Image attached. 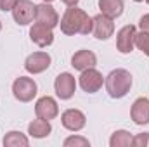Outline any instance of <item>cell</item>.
<instances>
[{
  "instance_id": "obj_8",
  "label": "cell",
  "mask_w": 149,
  "mask_h": 147,
  "mask_svg": "<svg viewBox=\"0 0 149 147\" xmlns=\"http://www.w3.org/2000/svg\"><path fill=\"white\" fill-rule=\"evenodd\" d=\"M135 26L132 24H127L123 26L118 35H116V49L121 52V54H130L135 47Z\"/></svg>"
},
{
  "instance_id": "obj_25",
  "label": "cell",
  "mask_w": 149,
  "mask_h": 147,
  "mask_svg": "<svg viewBox=\"0 0 149 147\" xmlns=\"http://www.w3.org/2000/svg\"><path fill=\"white\" fill-rule=\"evenodd\" d=\"M61 2H63V3H66L68 7H71V5H76L80 0H61Z\"/></svg>"
},
{
  "instance_id": "obj_18",
  "label": "cell",
  "mask_w": 149,
  "mask_h": 147,
  "mask_svg": "<svg viewBox=\"0 0 149 147\" xmlns=\"http://www.w3.org/2000/svg\"><path fill=\"white\" fill-rule=\"evenodd\" d=\"M30 144L28 137L23 135L21 132H9L5 137H3V146L5 147H26Z\"/></svg>"
},
{
  "instance_id": "obj_2",
  "label": "cell",
  "mask_w": 149,
  "mask_h": 147,
  "mask_svg": "<svg viewBox=\"0 0 149 147\" xmlns=\"http://www.w3.org/2000/svg\"><path fill=\"white\" fill-rule=\"evenodd\" d=\"M132 74L127 69H114L106 76V90L113 99H121L130 92Z\"/></svg>"
},
{
  "instance_id": "obj_9",
  "label": "cell",
  "mask_w": 149,
  "mask_h": 147,
  "mask_svg": "<svg viewBox=\"0 0 149 147\" xmlns=\"http://www.w3.org/2000/svg\"><path fill=\"white\" fill-rule=\"evenodd\" d=\"M49 66H50V55L47 52H35V54L28 55L24 61L26 71L31 74L43 73L45 69H49Z\"/></svg>"
},
{
  "instance_id": "obj_17",
  "label": "cell",
  "mask_w": 149,
  "mask_h": 147,
  "mask_svg": "<svg viewBox=\"0 0 149 147\" xmlns=\"http://www.w3.org/2000/svg\"><path fill=\"white\" fill-rule=\"evenodd\" d=\"M50 132H52L50 123H49L47 119H42V118L33 119V121L28 125V133H30L31 137H35V139H43V137H49V135H50Z\"/></svg>"
},
{
  "instance_id": "obj_27",
  "label": "cell",
  "mask_w": 149,
  "mask_h": 147,
  "mask_svg": "<svg viewBox=\"0 0 149 147\" xmlns=\"http://www.w3.org/2000/svg\"><path fill=\"white\" fill-rule=\"evenodd\" d=\"M134 2H144V0H134Z\"/></svg>"
},
{
  "instance_id": "obj_16",
  "label": "cell",
  "mask_w": 149,
  "mask_h": 147,
  "mask_svg": "<svg viewBox=\"0 0 149 147\" xmlns=\"http://www.w3.org/2000/svg\"><path fill=\"white\" fill-rule=\"evenodd\" d=\"M99 9H101V14L116 19L123 12V0H99Z\"/></svg>"
},
{
  "instance_id": "obj_23",
  "label": "cell",
  "mask_w": 149,
  "mask_h": 147,
  "mask_svg": "<svg viewBox=\"0 0 149 147\" xmlns=\"http://www.w3.org/2000/svg\"><path fill=\"white\" fill-rule=\"evenodd\" d=\"M17 0H0V10H12Z\"/></svg>"
},
{
  "instance_id": "obj_22",
  "label": "cell",
  "mask_w": 149,
  "mask_h": 147,
  "mask_svg": "<svg viewBox=\"0 0 149 147\" xmlns=\"http://www.w3.org/2000/svg\"><path fill=\"white\" fill-rule=\"evenodd\" d=\"M132 146L135 147H149V133H139L132 139Z\"/></svg>"
},
{
  "instance_id": "obj_14",
  "label": "cell",
  "mask_w": 149,
  "mask_h": 147,
  "mask_svg": "<svg viewBox=\"0 0 149 147\" xmlns=\"http://www.w3.org/2000/svg\"><path fill=\"white\" fill-rule=\"evenodd\" d=\"M130 116L135 125H148L149 123V99L139 97L130 109Z\"/></svg>"
},
{
  "instance_id": "obj_12",
  "label": "cell",
  "mask_w": 149,
  "mask_h": 147,
  "mask_svg": "<svg viewBox=\"0 0 149 147\" xmlns=\"http://www.w3.org/2000/svg\"><path fill=\"white\" fill-rule=\"evenodd\" d=\"M35 21L42 23L49 28H56L59 24V16L56 12V9L50 5V3H40L37 5V12H35Z\"/></svg>"
},
{
  "instance_id": "obj_28",
  "label": "cell",
  "mask_w": 149,
  "mask_h": 147,
  "mask_svg": "<svg viewBox=\"0 0 149 147\" xmlns=\"http://www.w3.org/2000/svg\"><path fill=\"white\" fill-rule=\"evenodd\" d=\"M0 31H2V23H0Z\"/></svg>"
},
{
  "instance_id": "obj_4",
  "label": "cell",
  "mask_w": 149,
  "mask_h": 147,
  "mask_svg": "<svg viewBox=\"0 0 149 147\" xmlns=\"http://www.w3.org/2000/svg\"><path fill=\"white\" fill-rule=\"evenodd\" d=\"M35 12H37V5L31 0H17V3L12 9V17L17 24L26 26L35 19Z\"/></svg>"
},
{
  "instance_id": "obj_3",
  "label": "cell",
  "mask_w": 149,
  "mask_h": 147,
  "mask_svg": "<svg viewBox=\"0 0 149 147\" xmlns=\"http://www.w3.org/2000/svg\"><path fill=\"white\" fill-rule=\"evenodd\" d=\"M12 94L19 102H30L37 95V83L33 81V78L19 76L12 83Z\"/></svg>"
},
{
  "instance_id": "obj_10",
  "label": "cell",
  "mask_w": 149,
  "mask_h": 147,
  "mask_svg": "<svg viewBox=\"0 0 149 147\" xmlns=\"http://www.w3.org/2000/svg\"><path fill=\"white\" fill-rule=\"evenodd\" d=\"M35 114H37V118L47 119V121L54 119V118L59 114L57 102H56L52 97H49V95H45V97L38 99L37 104H35Z\"/></svg>"
},
{
  "instance_id": "obj_19",
  "label": "cell",
  "mask_w": 149,
  "mask_h": 147,
  "mask_svg": "<svg viewBox=\"0 0 149 147\" xmlns=\"http://www.w3.org/2000/svg\"><path fill=\"white\" fill-rule=\"evenodd\" d=\"M132 135L127 132V130H118L114 132L109 139V146L111 147H128L132 146Z\"/></svg>"
},
{
  "instance_id": "obj_21",
  "label": "cell",
  "mask_w": 149,
  "mask_h": 147,
  "mask_svg": "<svg viewBox=\"0 0 149 147\" xmlns=\"http://www.w3.org/2000/svg\"><path fill=\"white\" fill-rule=\"evenodd\" d=\"M64 147H88V140L83 137H70L64 140Z\"/></svg>"
},
{
  "instance_id": "obj_1",
  "label": "cell",
  "mask_w": 149,
  "mask_h": 147,
  "mask_svg": "<svg viewBox=\"0 0 149 147\" xmlns=\"http://www.w3.org/2000/svg\"><path fill=\"white\" fill-rule=\"evenodd\" d=\"M59 24H61V31L68 37L78 35V33L80 35L92 33V17H88V14L78 9L76 5H71L70 9H66Z\"/></svg>"
},
{
  "instance_id": "obj_7",
  "label": "cell",
  "mask_w": 149,
  "mask_h": 147,
  "mask_svg": "<svg viewBox=\"0 0 149 147\" xmlns=\"http://www.w3.org/2000/svg\"><path fill=\"white\" fill-rule=\"evenodd\" d=\"M102 83H104L102 74L94 68H88V69L81 71V74H80V87L87 94H95L102 87Z\"/></svg>"
},
{
  "instance_id": "obj_13",
  "label": "cell",
  "mask_w": 149,
  "mask_h": 147,
  "mask_svg": "<svg viewBox=\"0 0 149 147\" xmlns=\"http://www.w3.org/2000/svg\"><path fill=\"white\" fill-rule=\"evenodd\" d=\"M61 121H63V126H64L66 130H70V132H80V130L85 126V123H87L85 114L78 109L64 111L63 116H61Z\"/></svg>"
},
{
  "instance_id": "obj_6",
  "label": "cell",
  "mask_w": 149,
  "mask_h": 147,
  "mask_svg": "<svg viewBox=\"0 0 149 147\" xmlns=\"http://www.w3.org/2000/svg\"><path fill=\"white\" fill-rule=\"evenodd\" d=\"M54 88H56V94L59 99H63V101L71 99L74 95V90H76L74 76L71 73H61L54 81Z\"/></svg>"
},
{
  "instance_id": "obj_11",
  "label": "cell",
  "mask_w": 149,
  "mask_h": 147,
  "mask_svg": "<svg viewBox=\"0 0 149 147\" xmlns=\"http://www.w3.org/2000/svg\"><path fill=\"white\" fill-rule=\"evenodd\" d=\"M30 38L38 47H49L54 42V33H52V28H49L42 23H35L30 30Z\"/></svg>"
},
{
  "instance_id": "obj_26",
  "label": "cell",
  "mask_w": 149,
  "mask_h": 147,
  "mask_svg": "<svg viewBox=\"0 0 149 147\" xmlns=\"http://www.w3.org/2000/svg\"><path fill=\"white\" fill-rule=\"evenodd\" d=\"M43 2H45V3H50V2H54V0H43Z\"/></svg>"
},
{
  "instance_id": "obj_5",
  "label": "cell",
  "mask_w": 149,
  "mask_h": 147,
  "mask_svg": "<svg viewBox=\"0 0 149 147\" xmlns=\"http://www.w3.org/2000/svg\"><path fill=\"white\" fill-rule=\"evenodd\" d=\"M114 33V23L111 17L104 14H97L92 17V35L97 40H108Z\"/></svg>"
},
{
  "instance_id": "obj_29",
  "label": "cell",
  "mask_w": 149,
  "mask_h": 147,
  "mask_svg": "<svg viewBox=\"0 0 149 147\" xmlns=\"http://www.w3.org/2000/svg\"><path fill=\"white\" fill-rule=\"evenodd\" d=\"M146 2H148V3H149V0H146Z\"/></svg>"
},
{
  "instance_id": "obj_20",
  "label": "cell",
  "mask_w": 149,
  "mask_h": 147,
  "mask_svg": "<svg viewBox=\"0 0 149 147\" xmlns=\"http://www.w3.org/2000/svg\"><path fill=\"white\" fill-rule=\"evenodd\" d=\"M135 47H137L142 54L149 55V31L135 33Z\"/></svg>"
},
{
  "instance_id": "obj_24",
  "label": "cell",
  "mask_w": 149,
  "mask_h": 147,
  "mask_svg": "<svg viewBox=\"0 0 149 147\" xmlns=\"http://www.w3.org/2000/svg\"><path fill=\"white\" fill-rule=\"evenodd\" d=\"M139 28H141L142 31H149V14H144V16L141 17V21H139Z\"/></svg>"
},
{
  "instance_id": "obj_15",
  "label": "cell",
  "mask_w": 149,
  "mask_h": 147,
  "mask_svg": "<svg viewBox=\"0 0 149 147\" xmlns=\"http://www.w3.org/2000/svg\"><path fill=\"white\" fill-rule=\"evenodd\" d=\"M97 64V57L92 50H78L74 52L73 57H71V66L78 71H85L88 68H94Z\"/></svg>"
}]
</instances>
